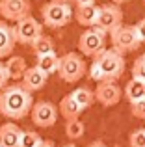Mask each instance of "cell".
I'll use <instances>...</instances> for the list:
<instances>
[{
	"label": "cell",
	"instance_id": "obj_1",
	"mask_svg": "<svg viewBox=\"0 0 145 147\" xmlns=\"http://www.w3.org/2000/svg\"><path fill=\"white\" fill-rule=\"evenodd\" d=\"M32 104V93H28L21 84L6 86L0 93V114L7 119H22L30 114Z\"/></svg>",
	"mask_w": 145,
	"mask_h": 147
},
{
	"label": "cell",
	"instance_id": "obj_2",
	"mask_svg": "<svg viewBox=\"0 0 145 147\" xmlns=\"http://www.w3.org/2000/svg\"><path fill=\"white\" fill-rule=\"evenodd\" d=\"M41 17H43V22L48 28H62V26L71 22L72 9H71L69 2L52 0V2H47L41 7Z\"/></svg>",
	"mask_w": 145,
	"mask_h": 147
},
{
	"label": "cell",
	"instance_id": "obj_3",
	"mask_svg": "<svg viewBox=\"0 0 145 147\" xmlns=\"http://www.w3.org/2000/svg\"><path fill=\"white\" fill-rule=\"evenodd\" d=\"M95 63L101 69L102 82H115L125 71V58L113 49L104 50L99 58H95Z\"/></svg>",
	"mask_w": 145,
	"mask_h": 147
},
{
	"label": "cell",
	"instance_id": "obj_4",
	"mask_svg": "<svg viewBox=\"0 0 145 147\" xmlns=\"http://www.w3.org/2000/svg\"><path fill=\"white\" fill-rule=\"evenodd\" d=\"M58 75L63 82L75 84L86 75V60L76 52H67L60 56L58 61Z\"/></svg>",
	"mask_w": 145,
	"mask_h": 147
},
{
	"label": "cell",
	"instance_id": "obj_5",
	"mask_svg": "<svg viewBox=\"0 0 145 147\" xmlns=\"http://www.w3.org/2000/svg\"><path fill=\"white\" fill-rule=\"evenodd\" d=\"M112 45L113 50L119 52L123 56L125 52H132L140 47L138 36H136L134 24H121L119 28H115L112 32Z\"/></svg>",
	"mask_w": 145,
	"mask_h": 147
},
{
	"label": "cell",
	"instance_id": "obj_6",
	"mask_svg": "<svg viewBox=\"0 0 145 147\" xmlns=\"http://www.w3.org/2000/svg\"><path fill=\"white\" fill-rule=\"evenodd\" d=\"M41 34H43V26H41V22L37 21V19H34L32 15L17 21L15 26H13L15 41H17V43H22V45H32Z\"/></svg>",
	"mask_w": 145,
	"mask_h": 147
},
{
	"label": "cell",
	"instance_id": "obj_7",
	"mask_svg": "<svg viewBox=\"0 0 145 147\" xmlns=\"http://www.w3.org/2000/svg\"><path fill=\"white\" fill-rule=\"evenodd\" d=\"M104 32H101L99 28H89L78 37V49L84 56H93L99 58L106 50L104 47Z\"/></svg>",
	"mask_w": 145,
	"mask_h": 147
},
{
	"label": "cell",
	"instance_id": "obj_8",
	"mask_svg": "<svg viewBox=\"0 0 145 147\" xmlns=\"http://www.w3.org/2000/svg\"><path fill=\"white\" fill-rule=\"evenodd\" d=\"M121 24H123V11L119 9V6L106 4V6H101V9H99V17H97V22H95L93 28H99L104 34L106 32L112 34Z\"/></svg>",
	"mask_w": 145,
	"mask_h": 147
},
{
	"label": "cell",
	"instance_id": "obj_9",
	"mask_svg": "<svg viewBox=\"0 0 145 147\" xmlns=\"http://www.w3.org/2000/svg\"><path fill=\"white\" fill-rule=\"evenodd\" d=\"M32 121L41 129H48L58 121V108L48 100H39V102L32 104Z\"/></svg>",
	"mask_w": 145,
	"mask_h": 147
},
{
	"label": "cell",
	"instance_id": "obj_10",
	"mask_svg": "<svg viewBox=\"0 0 145 147\" xmlns=\"http://www.w3.org/2000/svg\"><path fill=\"white\" fill-rule=\"evenodd\" d=\"M30 0H0V15L4 21H21L30 15Z\"/></svg>",
	"mask_w": 145,
	"mask_h": 147
},
{
	"label": "cell",
	"instance_id": "obj_11",
	"mask_svg": "<svg viewBox=\"0 0 145 147\" xmlns=\"http://www.w3.org/2000/svg\"><path fill=\"white\" fill-rule=\"evenodd\" d=\"M93 95L102 106H113L121 99V88L115 82H99V88Z\"/></svg>",
	"mask_w": 145,
	"mask_h": 147
},
{
	"label": "cell",
	"instance_id": "obj_12",
	"mask_svg": "<svg viewBox=\"0 0 145 147\" xmlns=\"http://www.w3.org/2000/svg\"><path fill=\"white\" fill-rule=\"evenodd\" d=\"M47 78L48 76L43 75L37 67H28L26 73L22 75V84L21 86L24 88L28 93H34V91H39L41 88L47 84Z\"/></svg>",
	"mask_w": 145,
	"mask_h": 147
},
{
	"label": "cell",
	"instance_id": "obj_13",
	"mask_svg": "<svg viewBox=\"0 0 145 147\" xmlns=\"http://www.w3.org/2000/svg\"><path fill=\"white\" fill-rule=\"evenodd\" d=\"M15 36L13 26H9L6 21H0V58H9L15 49Z\"/></svg>",
	"mask_w": 145,
	"mask_h": 147
},
{
	"label": "cell",
	"instance_id": "obj_14",
	"mask_svg": "<svg viewBox=\"0 0 145 147\" xmlns=\"http://www.w3.org/2000/svg\"><path fill=\"white\" fill-rule=\"evenodd\" d=\"M99 9L101 7L95 6V4H89V6H76L75 9V19L78 21V24L86 26V28H93L95 22H97V17H99Z\"/></svg>",
	"mask_w": 145,
	"mask_h": 147
},
{
	"label": "cell",
	"instance_id": "obj_15",
	"mask_svg": "<svg viewBox=\"0 0 145 147\" xmlns=\"http://www.w3.org/2000/svg\"><path fill=\"white\" fill-rule=\"evenodd\" d=\"M21 127L15 123H4L0 127V147H19L21 142Z\"/></svg>",
	"mask_w": 145,
	"mask_h": 147
},
{
	"label": "cell",
	"instance_id": "obj_16",
	"mask_svg": "<svg viewBox=\"0 0 145 147\" xmlns=\"http://www.w3.org/2000/svg\"><path fill=\"white\" fill-rule=\"evenodd\" d=\"M4 69L7 73V78H13V80H19L22 78V75L26 73L28 65H26V60L21 56H9V60L4 63Z\"/></svg>",
	"mask_w": 145,
	"mask_h": 147
},
{
	"label": "cell",
	"instance_id": "obj_17",
	"mask_svg": "<svg viewBox=\"0 0 145 147\" xmlns=\"http://www.w3.org/2000/svg\"><path fill=\"white\" fill-rule=\"evenodd\" d=\"M125 97H127L128 102H136V100L145 99V82L138 78H130L125 86Z\"/></svg>",
	"mask_w": 145,
	"mask_h": 147
},
{
	"label": "cell",
	"instance_id": "obj_18",
	"mask_svg": "<svg viewBox=\"0 0 145 147\" xmlns=\"http://www.w3.org/2000/svg\"><path fill=\"white\" fill-rule=\"evenodd\" d=\"M58 61H60V56L56 52H50V54H43V56H37V63L36 67L39 69L43 75H52V73H58Z\"/></svg>",
	"mask_w": 145,
	"mask_h": 147
},
{
	"label": "cell",
	"instance_id": "obj_19",
	"mask_svg": "<svg viewBox=\"0 0 145 147\" xmlns=\"http://www.w3.org/2000/svg\"><path fill=\"white\" fill-rule=\"evenodd\" d=\"M80 106L75 102V99L71 97V93L69 95H65L62 100H60V114L63 115V117L67 119V121H72V119H78V115H80Z\"/></svg>",
	"mask_w": 145,
	"mask_h": 147
},
{
	"label": "cell",
	"instance_id": "obj_20",
	"mask_svg": "<svg viewBox=\"0 0 145 147\" xmlns=\"http://www.w3.org/2000/svg\"><path fill=\"white\" fill-rule=\"evenodd\" d=\"M71 97L75 99V102L80 106V110H86V108H89L91 104H93V100H95V95H93V91L89 90V88H76L75 91L71 93Z\"/></svg>",
	"mask_w": 145,
	"mask_h": 147
},
{
	"label": "cell",
	"instance_id": "obj_21",
	"mask_svg": "<svg viewBox=\"0 0 145 147\" xmlns=\"http://www.w3.org/2000/svg\"><path fill=\"white\" fill-rule=\"evenodd\" d=\"M32 50H34V54H36V56L50 54V52H54V41H52L50 36H45V34H41V36L32 43Z\"/></svg>",
	"mask_w": 145,
	"mask_h": 147
},
{
	"label": "cell",
	"instance_id": "obj_22",
	"mask_svg": "<svg viewBox=\"0 0 145 147\" xmlns=\"http://www.w3.org/2000/svg\"><path fill=\"white\" fill-rule=\"evenodd\" d=\"M84 132H86V127H84L82 121H78V119L67 121V125H65V134H67V138H71V140H78V138L84 136Z\"/></svg>",
	"mask_w": 145,
	"mask_h": 147
},
{
	"label": "cell",
	"instance_id": "obj_23",
	"mask_svg": "<svg viewBox=\"0 0 145 147\" xmlns=\"http://www.w3.org/2000/svg\"><path fill=\"white\" fill-rule=\"evenodd\" d=\"M41 136L37 132H34V130H22L21 132V142H19V147H39L41 144Z\"/></svg>",
	"mask_w": 145,
	"mask_h": 147
},
{
	"label": "cell",
	"instance_id": "obj_24",
	"mask_svg": "<svg viewBox=\"0 0 145 147\" xmlns=\"http://www.w3.org/2000/svg\"><path fill=\"white\" fill-rule=\"evenodd\" d=\"M132 75H134L132 78H138V80H143L145 82V52L134 61V65H132Z\"/></svg>",
	"mask_w": 145,
	"mask_h": 147
},
{
	"label": "cell",
	"instance_id": "obj_25",
	"mask_svg": "<svg viewBox=\"0 0 145 147\" xmlns=\"http://www.w3.org/2000/svg\"><path fill=\"white\" fill-rule=\"evenodd\" d=\"M130 147H145V129H138L130 134Z\"/></svg>",
	"mask_w": 145,
	"mask_h": 147
},
{
	"label": "cell",
	"instance_id": "obj_26",
	"mask_svg": "<svg viewBox=\"0 0 145 147\" xmlns=\"http://www.w3.org/2000/svg\"><path fill=\"white\" fill-rule=\"evenodd\" d=\"M130 110H132V115H136V117H140V119H145V99L132 102Z\"/></svg>",
	"mask_w": 145,
	"mask_h": 147
},
{
	"label": "cell",
	"instance_id": "obj_27",
	"mask_svg": "<svg viewBox=\"0 0 145 147\" xmlns=\"http://www.w3.org/2000/svg\"><path fill=\"white\" fill-rule=\"evenodd\" d=\"M134 30H136V36H138V41L145 43V17L134 24Z\"/></svg>",
	"mask_w": 145,
	"mask_h": 147
},
{
	"label": "cell",
	"instance_id": "obj_28",
	"mask_svg": "<svg viewBox=\"0 0 145 147\" xmlns=\"http://www.w3.org/2000/svg\"><path fill=\"white\" fill-rule=\"evenodd\" d=\"M89 76L95 80V82H102V75H101V69H99V65H97V63H93V65H91Z\"/></svg>",
	"mask_w": 145,
	"mask_h": 147
},
{
	"label": "cell",
	"instance_id": "obj_29",
	"mask_svg": "<svg viewBox=\"0 0 145 147\" xmlns=\"http://www.w3.org/2000/svg\"><path fill=\"white\" fill-rule=\"evenodd\" d=\"M7 73H6V69H4V63L0 61V90H4V88L7 86Z\"/></svg>",
	"mask_w": 145,
	"mask_h": 147
},
{
	"label": "cell",
	"instance_id": "obj_30",
	"mask_svg": "<svg viewBox=\"0 0 145 147\" xmlns=\"http://www.w3.org/2000/svg\"><path fill=\"white\" fill-rule=\"evenodd\" d=\"M76 6H89V4H95V0H75Z\"/></svg>",
	"mask_w": 145,
	"mask_h": 147
},
{
	"label": "cell",
	"instance_id": "obj_31",
	"mask_svg": "<svg viewBox=\"0 0 145 147\" xmlns=\"http://www.w3.org/2000/svg\"><path fill=\"white\" fill-rule=\"evenodd\" d=\"M39 147H56V145L52 144V142H48V140H43V142L39 144Z\"/></svg>",
	"mask_w": 145,
	"mask_h": 147
},
{
	"label": "cell",
	"instance_id": "obj_32",
	"mask_svg": "<svg viewBox=\"0 0 145 147\" xmlns=\"http://www.w3.org/2000/svg\"><path fill=\"white\" fill-rule=\"evenodd\" d=\"M87 147H106V144H102V142H91Z\"/></svg>",
	"mask_w": 145,
	"mask_h": 147
},
{
	"label": "cell",
	"instance_id": "obj_33",
	"mask_svg": "<svg viewBox=\"0 0 145 147\" xmlns=\"http://www.w3.org/2000/svg\"><path fill=\"white\" fill-rule=\"evenodd\" d=\"M123 2H128V0H113V4H115V6H117V4H123Z\"/></svg>",
	"mask_w": 145,
	"mask_h": 147
},
{
	"label": "cell",
	"instance_id": "obj_34",
	"mask_svg": "<svg viewBox=\"0 0 145 147\" xmlns=\"http://www.w3.org/2000/svg\"><path fill=\"white\" fill-rule=\"evenodd\" d=\"M65 147H76V145H65Z\"/></svg>",
	"mask_w": 145,
	"mask_h": 147
},
{
	"label": "cell",
	"instance_id": "obj_35",
	"mask_svg": "<svg viewBox=\"0 0 145 147\" xmlns=\"http://www.w3.org/2000/svg\"><path fill=\"white\" fill-rule=\"evenodd\" d=\"M63 2H67V0H63Z\"/></svg>",
	"mask_w": 145,
	"mask_h": 147
}]
</instances>
